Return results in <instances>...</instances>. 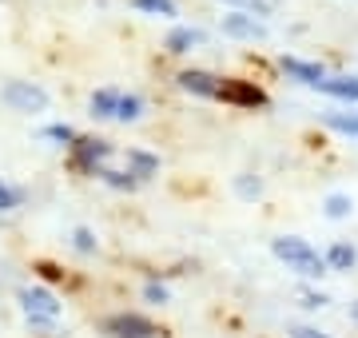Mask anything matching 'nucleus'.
Instances as JSON below:
<instances>
[{"label": "nucleus", "instance_id": "nucleus-25", "mask_svg": "<svg viewBox=\"0 0 358 338\" xmlns=\"http://www.w3.org/2000/svg\"><path fill=\"white\" fill-rule=\"evenodd\" d=\"M235 187H239V196H247V199H255L259 191H263V183L251 179V175H239V179H235Z\"/></svg>", "mask_w": 358, "mask_h": 338}, {"label": "nucleus", "instance_id": "nucleus-5", "mask_svg": "<svg viewBox=\"0 0 358 338\" xmlns=\"http://www.w3.org/2000/svg\"><path fill=\"white\" fill-rule=\"evenodd\" d=\"M100 330L108 338H155V335H159L152 318H143V314H136V311L108 314V318L100 323Z\"/></svg>", "mask_w": 358, "mask_h": 338}, {"label": "nucleus", "instance_id": "nucleus-11", "mask_svg": "<svg viewBox=\"0 0 358 338\" xmlns=\"http://www.w3.org/2000/svg\"><path fill=\"white\" fill-rule=\"evenodd\" d=\"M322 263H327V271H355L358 247L346 243V239H334L331 247H327V255H322Z\"/></svg>", "mask_w": 358, "mask_h": 338}, {"label": "nucleus", "instance_id": "nucleus-26", "mask_svg": "<svg viewBox=\"0 0 358 338\" xmlns=\"http://www.w3.org/2000/svg\"><path fill=\"white\" fill-rule=\"evenodd\" d=\"M303 307L307 311H319V307H327V295L322 291H303Z\"/></svg>", "mask_w": 358, "mask_h": 338}, {"label": "nucleus", "instance_id": "nucleus-1", "mask_svg": "<svg viewBox=\"0 0 358 338\" xmlns=\"http://www.w3.org/2000/svg\"><path fill=\"white\" fill-rule=\"evenodd\" d=\"M271 255H275L287 271L299 274V279H322V274H327L322 255L310 247L307 239H299V235H275V239H271Z\"/></svg>", "mask_w": 358, "mask_h": 338}, {"label": "nucleus", "instance_id": "nucleus-9", "mask_svg": "<svg viewBox=\"0 0 358 338\" xmlns=\"http://www.w3.org/2000/svg\"><path fill=\"white\" fill-rule=\"evenodd\" d=\"M279 68L287 72L291 80H299V84H307V88H319L322 80L331 76L327 68L319 64V60H299V56H282L279 60Z\"/></svg>", "mask_w": 358, "mask_h": 338}, {"label": "nucleus", "instance_id": "nucleus-20", "mask_svg": "<svg viewBox=\"0 0 358 338\" xmlns=\"http://www.w3.org/2000/svg\"><path fill=\"white\" fill-rule=\"evenodd\" d=\"M231 13H247V16H271V0H223Z\"/></svg>", "mask_w": 358, "mask_h": 338}, {"label": "nucleus", "instance_id": "nucleus-19", "mask_svg": "<svg viewBox=\"0 0 358 338\" xmlns=\"http://www.w3.org/2000/svg\"><path fill=\"white\" fill-rule=\"evenodd\" d=\"M327 128L343 131V135H358V112H327Z\"/></svg>", "mask_w": 358, "mask_h": 338}, {"label": "nucleus", "instance_id": "nucleus-15", "mask_svg": "<svg viewBox=\"0 0 358 338\" xmlns=\"http://www.w3.org/2000/svg\"><path fill=\"white\" fill-rule=\"evenodd\" d=\"M148 112L140 91H120V104H115V124H136Z\"/></svg>", "mask_w": 358, "mask_h": 338}, {"label": "nucleus", "instance_id": "nucleus-13", "mask_svg": "<svg viewBox=\"0 0 358 338\" xmlns=\"http://www.w3.org/2000/svg\"><path fill=\"white\" fill-rule=\"evenodd\" d=\"M128 171H131L140 183H148L152 175H159V156L143 152V147H128Z\"/></svg>", "mask_w": 358, "mask_h": 338}, {"label": "nucleus", "instance_id": "nucleus-12", "mask_svg": "<svg viewBox=\"0 0 358 338\" xmlns=\"http://www.w3.org/2000/svg\"><path fill=\"white\" fill-rule=\"evenodd\" d=\"M322 96L331 100H346V104H358V76H327L319 84Z\"/></svg>", "mask_w": 358, "mask_h": 338}, {"label": "nucleus", "instance_id": "nucleus-10", "mask_svg": "<svg viewBox=\"0 0 358 338\" xmlns=\"http://www.w3.org/2000/svg\"><path fill=\"white\" fill-rule=\"evenodd\" d=\"M199 44H203V28H192V24H176L164 40V48L171 56H187V52H195Z\"/></svg>", "mask_w": 358, "mask_h": 338}, {"label": "nucleus", "instance_id": "nucleus-7", "mask_svg": "<svg viewBox=\"0 0 358 338\" xmlns=\"http://www.w3.org/2000/svg\"><path fill=\"white\" fill-rule=\"evenodd\" d=\"M219 100L235 104V108H263L267 104V91L259 88V84H251V80H223Z\"/></svg>", "mask_w": 358, "mask_h": 338}, {"label": "nucleus", "instance_id": "nucleus-6", "mask_svg": "<svg viewBox=\"0 0 358 338\" xmlns=\"http://www.w3.org/2000/svg\"><path fill=\"white\" fill-rule=\"evenodd\" d=\"M176 84L183 91H192V96H199V100H219V88H223V76H215V72H207V68H183L176 76Z\"/></svg>", "mask_w": 358, "mask_h": 338}, {"label": "nucleus", "instance_id": "nucleus-3", "mask_svg": "<svg viewBox=\"0 0 358 338\" xmlns=\"http://www.w3.org/2000/svg\"><path fill=\"white\" fill-rule=\"evenodd\" d=\"M16 302H20L24 318H48V323H56L60 311H64V302L56 299V291H48V286H20Z\"/></svg>", "mask_w": 358, "mask_h": 338}, {"label": "nucleus", "instance_id": "nucleus-18", "mask_svg": "<svg viewBox=\"0 0 358 338\" xmlns=\"http://www.w3.org/2000/svg\"><path fill=\"white\" fill-rule=\"evenodd\" d=\"M140 13H148V16H164V20H171V16H179V8H176V0H131Z\"/></svg>", "mask_w": 358, "mask_h": 338}, {"label": "nucleus", "instance_id": "nucleus-21", "mask_svg": "<svg viewBox=\"0 0 358 338\" xmlns=\"http://www.w3.org/2000/svg\"><path fill=\"white\" fill-rule=\"evenodd\" d=\"M44 140H52L56 147H72L76 143V128L72 124H48L44 128Z\"/></svg>", "mask_w": 358, "mask_h": 338}, {"label": "nucleus", "instance_id": "nucleus-2", "mask_svg": "<svg viewBox=\"0 0 358 338\" xmlns=\"http://www.w3.org/2000/svg\"><path fill=\"white\" fill-rule=\"evenodd\" d=\"M0 100H4V108H13V112H20V116H40V112H48L52 96L40 84H32V80H8L4 88H0Z\"/></svg>", "mask_w": 358, "mask_h": 338}, {"label": "nucleus", "instance_id": "nucleus-17", "mask_svg": "<svg viewBox=\"0 0 358 338\" xmlns=\"http://www.w3.org/2000/svg\"><path fill=\"white\" fill-rule=\"evenodd\" d=\"M350 211H355V199L343 196V191H334V196L322 199V215L327 219H350Z\"/></svg>", "mask_w": 358, "mask_h": 338}, {"label": "nucleus", "instance_id": "nucleus-14", "mask_svg": "<svg viewBox=\"0 0 358 338\" xmlns=\"http://www.w3.org/2000/svg\"><path fill=\"white\" fill-rule=\"evenodd\" d=\"M115 104H120V91L115 88H96L88 100V116L92 119H115Z\"/></svg>", "mask_w": 358, "mask_h": 338}, {"label": "nucleus", "instance_id": "nucleus-28", "mask_svg": "<svg viewBox=\"0 0 358 338\" xmlns=\"http://www.w3.org/2000/svg\"><path fill=\"white\" fill-rule=\"evenodd\" d=\"M350 318H355V323H358V299L350 302Z\"/></svg>", "mask_w": 358, "mask_h": 338}, {"label": "nucleus", "instance_id": "nucleus-16", "mask_svg": "<svg viewBox=\"0 0 358 338\" xmlns=\"http://www.w3.org/2000/svg\"><path fill=\"white\" fill-rule=\"evenodd\" d=\"M96 179H103L108 187H112V191H136V187H140V179H136V175H131L128 168H124V171L100 168V171H96Z\"/></svg>", "mask_w": 358, "mask_h": 338}, {"label": "nucleus", "instance_id": "nucleus-4", "mask_svg": "<svg viewBox=\"0 0 358 338\" xmlns=\"http://www.w3.org/2000/svg\"><path fill=\"white\" fill-rule=\"evenodd\" d=\"M72 152V163H76L80 171H88V175H96L100 168H108V159H112V143L100 140V135H76V143L68 147Z\"/></svg>", "mask_w": 358, "mask_h": 338}, {"label": "nucleus", "instance_id": "nucleus-8", "mask_svg": "<svg viewBox=\"0 0 358 338\" xmlns=\"http://www.w3.org/2000/svg\"><path fill=\"white\" fill-rule=\"evenodd\" d=\"M219 28L231 40H267V24L259 16H247V13H227Z\"/></svg>", "mask_w": 358, "mask_h": 338}, {"label": "nucleus", "instance_id": "nucleus-23", "mask_svg": "<svg viewBox=\"0 0 358 338\" xmlns=\"http://www.w3.org/2000/svg\"><path fill=\"white\" fill-rule=\"evenodd\" d=\"M143 299L152 302V307H164V302H171V291H167L164 283H155V279H152V283H143Z\"/></svg>", "mask_w": 358, "mask_h": 338}, {"label": "nucleus", "instance_id": "nucleus-22", "mask_svg": "<svg viewBox=\"0 0 358 338\" xmlns=\"http://www.w3.org/2000/svg\"><path fill=\"white\" fill-rule=\"evenodd\" d=\"M72 247H76L80 255H96V251H100V239H96L92 227H76V231H72Z\"/></svg>", "mask_w": 358, "mask_h": 338}, {"label": "nucleus", "instance_id": "nucleus-24", "mask_svg": "<svg viewBox=\"0 0 358 338\" xmlns=\"http://www.w3.org/2000/svg\"><path fill=\"white\" fill-rule=\"evenodd\" d=\"M20 203H24V196L16 187H8V183H0V211H16Z\"/></svg>", "mask_w": 358, "mask_h": 338}, {"label": "nucleus", "instance_id": "nucleus-27", "mask_svg": "<svg viewBox=\"0 0 358 338\" xmlns=\"http://www.w3.org/2000/svg\"><path fill=\"white\" fill-rule=\"evenodd\" d=\"M291 338H331V335L319 330V326H291Z\"/></svg>", "mask_w": 358, "mask_h": 338}]
</instances>
